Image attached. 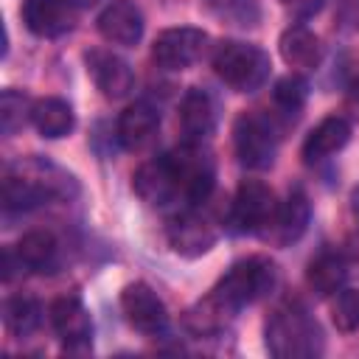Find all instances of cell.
Returning a JSON list of instances; mask_svg holds the SVG:
<instances>
[{
  "instance_id": "obj_1",
  "label": "cell",
  "mask_w": 359,
  "mask_h": 359,
  "mask_svg": "<svg viewBox=\"0 0 359 359\" xmlns=\"http://www.w3.org/2000/svg\"><path fill=\"white\" fill-rule=\"evenodd\" d=\"M266 351L278 359H311L323 353V328L320 323L297 303L275 309L264 328Z\"/></svg>"
},
{
  "instance_id": "obj_30",
  "label": "cell",
  "mask_w": 359,
  "mask_h": 359,
  "mask_svg": "<svg viewBox=\"0 0 359 359\" xmlns=\"http://www.w3.org/2000/svg\"><path fill=\"white\" fill-rule=\"evenodd\" d=\"M76 8H93V6H98L101 0H70Z\"/></svg>"
},
{
  "instance_id": "obj_25",
  "label": "cell",
  "mask_w": 359,
  "mask_h": 359,
  "mask_svg": "<svg viewBox=\"0 0 359 359\" xmlns=\"http://www.w3.org/2000/svg\"><path fill=\"white\" fill-rule=\"evenodd\" d=\"M34 115V101L20 90H3L0 95V123L6 135L20 132Z\"/></svg>"
},
{
  "instance_id": "obj_26",
  "label": "cell",
  "mask_w": 359,
  "mask_h": 359,
  "mask_svg": "<svg viewBox=\"0 0 359 359\" xmlns=\"http://www.w3.org/2000/svg\"><path fill=\"white\" fill-rule=\"evenodd\" d=\"M331 320L337 331L353 334L359 331V292L356 289H339L331 300Z\"/></svg>"
},
{
  "instance_id": "obj_7",
  "label": "cell",
  "mask_w": 359,
  "mask_h": 359,
  "mask_svg": "<svg viewBox=\"0 0 359 359\" xmlns=\"http://www.w3.org/2000/svg\"><path fill=\"white\" fill-rule=\"evenodd\" d=\"M205 50H208V34L194 25H180L157 34L151 45V59L165 70H185L194 62H199Z\"/></svg>"
},
{
  "instance_id": "obj_15",
  "label": "cell",
  "mask_w": 359,
  "mask_h": 359,
  "mask_svg": "<svg viewBox=\"0 0 359 359\" xmlns=\"http://www.w3.org/2000/svg\"><path fill=\"white\" fill-rule=\"evenodd\" d=\"M177 118H180V129H182L185 140L205 143L213 135L216 121H219L216 98L202 87H191L180 101V115Z\"/></svg>"
},
{
  "instance_id": "obj_5",
  "label": "cell",
  "mask_w": 359,
  "mask_h": 359,
  "mask_svg": "<svg viewBox=\"0 0 359 359\" xmlns=\"http://www.w3.org/2000/svg\"><path fill=\"white\" fill-rule=\"evenodd\" d=\"M233 146L236 157L250 171H264L272 165L278 154V135L269 123V118L258 112H241L233 126Z\"/></svg>"
},
{
  "instance_id": "obj_6",
  "label": "cell",
  "mask_w": 359,
  "mask_h": 359,
  "mask_svg": "<svg viewBox=\"0 0 359 359\" xmlns=\"http://www.w3.org/2000/svg\"><path fill=\"white\" fill-rule=\"evenodd\" d=\"M275 210V194L261 180H244L230 202V227L236 233H264Z\"/></svg>"
},
{
  "instance_id": "obj_24",
  "label": "cell",
  "mask_w": 359,
  "mask_h": 359,
  "mask_svg": "<svg viewBox=\"0 0 359 359\" xmlns=\"http://www.w3.org/2000/svg\"><path fill=\"white\" fill-rule=\"evenodd\" d=\"M39 303L28 294H14L3 306V323L14 337H28L39 325Z\"/></svg>"
},
{
  "instance_id": "obj_2",
  "label": "cell",
  "mask_w": 359,
  "mask_h": 359,
  "mask_svg": "<svg viewBox=\"0 0 359 359\" xmlns=\"http://www.w3.org/2000/svg\"><path fill=\"white\" fill-rule=\"evenodd\" d=\"M278 280V272H275V264L261 258V255H252V258H244L238 264H233L222 278L219 283L208 292L227 314H238L244 306L266 297L272 292Z\"/></svg>"
},
{
  "instance_id": "obj_11",
  "label": "cell",
  "mask_w": 359,
  "mask_h": 359,
  "mask_svg": "<svg viewBox=\"0 0 359 359\" xmlns=\"http://www.w3.org/2000/svg\"><path fill=\"white\" fill-rule=\"evenodd\" d=\"M165 236H168V244H171L174 252L185 255V258H196V255H205L216 244L219 233H216V227L210 224L208 216H202L194 208H185L182 213H177L168 222Z\"/></svg>"
},
{
  "instance_id": "obj_9",
  "label": "cell",
  "mask_w": 359,
  "mask_h": 359,
  "mask_svg": "<svg viewBox=\"0 0 359 359\" xmlns=\"http://www.w3.org/2000/svg\"><path fill=\"white\" fill-rule=\"evenodd\" d=\"M50 325L67 351H87L93 339V320L79 294H62L50 303Z\"/></svg>"
},
{
  "instance_id": "obj_8",
  "label": "cell",
  "mask_w": 359,
  "mask_h": 359,
  "mask_svg": "<svg viewBox=\"0 0 359 359\" xmlns=\"http://www.w3.org/2000/svg\"><path fill=\"white\" fill-rule=\"evenodd\" d=\"M121 311H123L126 323L135 331H140L143 337H157L168 325L165 303L143 280H135V283L123 286V292H121Z\"/></svg>"
},
{
  "instance_id": "obj_12",
  "label": "cell",
  "mask_w": 359,
  "mask_h": 359,
  "mask_svg": "<svg viewBox=\"0 0 359 359\" xmlns=\"http://www.w3.org/2000/svg\"><path fill=\"white\" fill-rule=\"evenodd\" d=\"M76 11L79 8L70 0H22L20 6L25 28L42 39H56L67 34L76 22Z\"/></svg>"
},
{
  "instance_id": "obj_16",
  "label": "cell",
  "mask_w": 359,
  "mask_h": 359,
  "mask_svg": "<svg viewBox=\"0 0 359 359\" xmlns=\"http://www.w3.org/2000/svg\"><path fill=\"white\" fill-rule=\"evenodd\" d=\"M309 222H311L309 196H306L300 188H294V191H289V196L278 205V210H275L269 227L264 230V236H266L269 241H275V244L283 247V244L297 241V238L306 233Z\"/></svg>"
},
{
  "instance_id": "obj_19",
  "label": "cell",
  "mask_w": 359,
  "mask_h": 359,
  "mask_svg": "<svg viewBox=\"0 0 359 359\" xmlns=\"http://www.w3.org/2000/svg\"><path fill=\"white\" fill-rule=\"evenodd\" d=\"M351 140V123L339 115H331V118H323L309 135H306V143H303V157L306 163H320L331 154H337L339 149H345V143Z\"/></svg>"
},
{
  "instance_id": "obj_14",
  "label": "cell",
  "mask_w": 359,
  "mask_h": 359,
  "mask_svg": "<svg viewBox=\"0 0 359 359\" xmlns=\"http://www.w3.org/2000/svg\"><path fill=\"white\" fill-rule=\"evenodd\" d=\"M98 34L109 45L132 48L143 36V14L132 0H109L98 14Z\"/></svg>"
},
{
  "instance_id": "obj_22",
  "label": "cell",
  "mask_w": 359,
  "mask_h": 359,
  "mask_svg": "<svg viewBox=\"0 0 359 359\" xmlns=\"http://www.w3.org/2000/svg\"><path fill=\"white\" fill-rule=\"evenodd\" d=\"M345 278H348V264L339 252H320L306 269V280L320 297H334L345 286Z\"/></svg>"
},
{
  "instance_id": "obj_28",
  "label": "cell",
  "mask_w": 359,
  "mask_h": 359,
  "mask_svg": "<svg viewBox=\"0 0 359 359\" xmlns=\"http://www.w3.org/2000/svg\"><path fill=\"white\" fill-rule=\"evenodd\" d=\"M280 6L294 20H309V17H314L323 8V0H280Z\"/></svg>"
},
{
  "instance_id": "obj_27",
  "label": "cell",
  "mask_w": 359,
  "mask_h": 359,
  "mask_svg": "<svg viewBox=\"0 0 359 359\" xmlns=\"http://www.w3.org/2000/svg\"><path fill=\"white\" fill-rule=\"evenodd\" d=\"M306 95H309V84H306V79H300V76H283V79L275 84V90H272L275 104H278L280 109H286V112H297V109L306 104Z\"/></svg>"
},
{
  "instance_id": "obj_20",
  "label": "cell",
  "mask_w": 359,
  "mask_h": 359,
  "mask_svg": "<svg viewBox=\"0 0 359 359\" xmlns=\"http://www.w3.org/2000/svg\"><path fill=\"white\" fill-rule=\"evenodd\" d=\"M20 269H31V272H45L53 266L59 244L53 238L50 230H28L20 236V241L11 247Z\"/></svg>"
},
{
  "instance_id": "obj_29",
  "label": "cell",
  "mask_w": 359,
  "mask_h": 359,
  "mask_svg": "<svg viewBox=\"0 0 359 359\" xmlns=\"http://www.w3.org/2000/svg\"><path fill=\"white\" fill-rule=\"evenodd\" d=\"M351 210H353V219L359 222V185H356L353 194H351Z\"/></svg>"
},
{
  "instance_id": "obj_18",
  "label": "cell",
  "mask_w": 359,
  "mask_h": 359,
  "mask_svg": "<svg viewBox=\"0 0 359 359\" xmlns=\"http://www.w3.org/2000/svg\"><path fill=\"white\" fill-rule=\"evenodd\" d=\"M278 48H280V59L294 70H314L323 62V45L317 34L309 31L306 25H289L280 34Z\"/></svg>"
},
{
  "instance_id": "obj_17",
  "label": "cell",
  "mask_w": 359,
  "mask_h": 359,
  "mask_svg": "<svg viewBox=\"0 0 359 359\" xmlns=\"http://www.w3.org/2000/svg\"><path fill=\"white\" fill-rule=\"evenodd\" d=\"M157 126H160V115L151 104L146 101H135L129 104L121 115H118V123H115V137L123 149H143L154 135H157Z\"/></svg>"
},
{
  "instance_id": "obj_10",
  "label": "cell",
  "mask_w": 359,
  "mask_h": 359,
  "mask_svg": "<svg viewBox=\"0 0 359 359\" xmlns=\"http://www.w3.org/2000/svg\"><path fill=\"white\" fill-rule=\"evenodd\" d=\"M132 188L151 208H165L171 202H182L177 174H174V165H171L168 154H160V157L143 163L132 177Z\"/></svg>"
},
{
  "instance_id": "obj_23",
  "label": "cell",
  "mask_w": 359,
  "mask_h": 359,
  "mask_svg": "<svg viewBox=\"0 0 359 359\" xmlns=\"http://www.w3.org/2000/svg\"><path fill=\"white\" fill-rule=\"evenodd\" d=\"M233 320V314H227L210 294H205L199 303H194L185 317H182V325L194 334V337H213L219 331H224V325Z\"/></svg>"
},
{
  "instance_id": "obj_13",
  "label": "cell",
  "mask_w": 359,
  "mask_h": 359,
  "mask_svg": "<svg viewBox=\"0 0 359 359\" xmlns=\"http://www.w3.org/2000/svg\"><path fill=\"white\" fill-rule=\"evenodd\" d=\"M87 73L93 76L95 87L101 90L104 98L109 101H121L132 93L135 87V73L132 67L115 56L112 50H104V48H95V50H87Z\"/></svg>"
},
{
  "instance_id": "obj_4",
  "label": "cell",
  "mask_w": 359,
  "mask_h": 359,
  "mask_svg": "<svg viewBox=\"0 0 359 359\" xmlns=\"http://www.w3.org/2000/svg\"><path fill=\"white\" fill-rule=\"evenodd\" d=\"M168 157H171V165L177 174L180 199L185 205L205 202L216 182V165H213L210 151L202 149V143H196V140H185L182 146L168 151Z\"/></svg>"
},
{
  "instance_id": "obj_21",
  "label": "cell",
  "mask_w": 359,
  "mask_h": 359,
  "mask_svg": "<svg viewBox=\"0 0 359 359\" xmlns=\"http://www.w3.org/2000/svg\"><path fill=\"white\" fill-rule=\"evenodd\" d=\"M31 123L36 126V132H39L42 137L56 140V137H65V135L73 132V126H76V115H73V107H70L65 98L48 95V98L34 101Z\"/></svg>"
},
{
  "instance_id": "obj_3",
  "label": "cell",
  "mask_w": 359,
  "mask_h": 359,
  "mask_svg": "<svg viewBox=\"0 0 359 359\" xmlns=\"http://www.w3.org/2000/svg\"><path fill=\"white\" fill-rule=\"evenodd\" d=\"M213 73L236 93H255L269 79V56L252 45L238 39H224L213 50Z\"/></svg>"
}]
</instances>
